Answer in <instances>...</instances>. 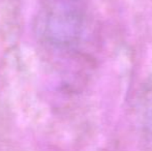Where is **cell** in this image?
Returning <instances> with one entry per match:
<instances>
[{
  "label": "cell",
  "mask_w": 152,
  "mask_h": 151,
  "mask_svg": "<svg viewBox=\"0 0 152 151\" xmlns=\"http://www.w3.org/2000/svg\"><path fill=\"white\" fill-rule=\"evenodd\" d=\"M84 30V19L72 5H64L50 17L48 23L49 36L63 46L74 44L80 39Z\"/></svg>",
  "instance_id": "cell-1"
},
{
  "label": "cell",
  "mask_w": 152,
  "mask_h": 151,
  "mask_svg": "<svg viewBox=\"0 0 152 151\" xmlns=\"http://www.w3.org/2000/svg\"><path fill=\"white\" fill-rule=\"evenodd\" d=\"M140 121L143 131L152 141V89L147 91L140 104Z\"/></svg>",
  "instance_id": "cell-2"
}]
</instances>
